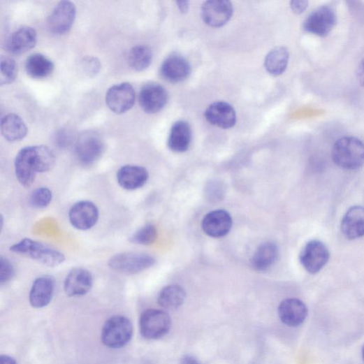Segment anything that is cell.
Listing matches in <instances>:
<instances>
[{
  "mask_svg": "<svg viewBox=\"0 0 364 364\" xmlns=\"http://www.w3.org/2000/svg\"><path fill=\"white\" fill-rule=\"evenodd\" d=\"M330 258L327 246L318 240L307 242L300 255V261L303 268L310 274L319 272L326 265Z\"/></svg>",
  "mask_w": 364,
  "mask_h": 364,
  "instance_id": "7",
  "label": "cell"
},
{
  "mask_svg": "<svg viewBox=\"0 0 364 364\" xmlns=\"http://www.w3.org/2000/svg\"><path fill=\"white\" fill-rule=\"evenodd\" d=\"M157 235V229L155 226L148 224L135 232L129 240L134 245L150 246L154 244Z\"/></svg>",
  "mask_w": 364,
  "mask_h": 364,
  "instance_id": "31",
  "label": "cell"
},
{
  "mask_svg": "<svg viewBox=\"0 0 364 364\" xmlns=\"http://www.w3.org/2000/svg\"><path fill=\"white\" fill-rule=\"evenodd\" d=\"M185 298L186 293L184 289L179 286L172 285L161 290L157 302L161 307L175 310L183 305Z\"/></svg>",
  "mask_w": 364,
  "mask_h": 364,
  "instance_id": "28",
  "label": "cell"
},
{
  "mask_svg": "<svg viewBox=\"0 0 364 364\" xmlns=\"http://www.w3.org/2000/svg\"><path fill=\"white\" fill-rule=\"evenodd\" d=\"M54 63L49 58L41 54L31 55L25 62V70L31 78H45L53 72Z\"/></svg>",
  "mask_w": 364,
  "mask_h": 364,
  "instance_id": "27",
  "label": "cell"
},
{
  "mask_svg": "<svg viewBox=\"0 0 364 364\" xmlns=\"http://www.w3.org/2000/svg\"><path fill=\"white\" fill-rule=\"evenodd\" d=\"M177 4H178L180 10L182 13H184V12L186 13L187 11L188 8H189L188 2L182 1V2H178Z\"/></svg>",
  "mask_w": 364,
  "mask_h": 364,
  "instance_id": "40",
  "label": "cell"
},
{
  "mask_svg": "<svg viewBox=\"0 0 364 364\" xmlns=\"http://www.w3.org/2000/svg\"><path fill=\"white\" fill-rule=\"evenodd\" d=\"M0 364H17V361L8 355L0 356Z\"/></svg>",
  "mask_w": 364,
  "mask_h": 364,
  "instance_id": "39",
  "label": "cell"
},
{
  "mask_svg": "<svg viewBox=\"0 0 364 364\" xmlns=\"http://www.w3.org/2000/svg\"><path fill=\"white\" fill-rule=\"evenodd\" d=\"M10 251L29 257L48 267H57L65 261L60 252L30 238H24L10 247Z\"/></svg>",
  "mask_w": 364,
  "mask_h": 364,
  "instance_id": "3",
  "label": "cell"
},
{
  "mask_svg": "<svg viewBox=\"0 0 364 364\" xmlns=\"http://www.w3.org/2000/svg\"><path fill=\"white\" fill-rule=\"evenodd\" d=\"M103 150L102 140L94 133H85L78 139L75 146L78 161L86 166L95 163L103 154Z\"/></svg>",
  "mask_w": 364,
  "mask_h": 364,
  "instance_id": "11",
  "label": "cell"
},
{
  "mask_svg": "<svg viewBox=\"0 0 364 364\" xmlns=\"http://www.w3.org/2000/svg\"><path fill=\"white\" fill-rule=\"evenodd\" d=\"M92 274L87 269L75 268L71 270L64 282V291L69 297L87 295L92 289Z\"/></svg>",
  "mask_w": 364,
  "mask_h": 364,
  "instance_id": "13",
  "label": "cell"
},
{
  "mask_svg": "<svg viewBox=\"0 0 364 364\" xmlns=\"http://www.w3.org/2000/svg\"><path fill=\"white\" fill-rule=\"evenodd\" d=\"M233 225L232 217L225 210H215L208 214L202 220L201 228L204 232L212 238H222L231 231Z\"/></svg>",
  "mask_w": 364,
  "mask_h": 364,
  "instance_id": "17",
  "label": "cell"
},
{
  "mask_svg": "<svg viewBox=\"0 0 364 364\" xmlns=\"http://www.w3.org/2000/svg\"><path fill=\"white\" fill-rule=\"evenodd\" d=\"M233 15V6L228 1L212 0L201 8V16L208 25L220 27L226 24Z\"/></svg>",
  "mask_w": 364,
  "mask_h": 364,
  "instance_id": "16",
  "label": "cell"
},
{
  "mask_svg": "<svg viewBox=\"0 0 364 364\" xmlns=\"http://www.w3.org/2000/svg\"><path fill=\"white\" fill-rule=\"evenodd\" d=\"M279 249L274 242H263L256 251L252 259V265L257 271H265L277 261Z\"/></svg>",
  "mask_w": 364,
  "mask_h": 364,
  "instance_id": "24",
  "label": "cell"
},
{
  "mask_svg": "<svg viewBox=\"0 0 364 364\" xmlns=\"http://www.w3.org/2000/svg\"><path fill=\"white\" fill-rule=\"evenodd\" d=\"M356 75L359 84L364 87V59L361 60L358 66Z\"/></svg>",
  "mask_w": 364,
  "mask_h": 364,
  "instance_id": "37",
  "label": "cell"
},
{
  "mask_svg": "<svg viewBox=\"0 0 364 364\" xmlns=\"http://www.w3.org/2000/svg\"><path fill=\"white\" fill-rule=\"evenodd\" d=\"M191 71L189 62L183 57L173 55L161 64L160 73L168 82L179 83L187 78Z\"/></svg>",
  "mask_w": 364,
  "mask_h": 364,
  "instance_id": "21",
  "label": "cell"
},
{
  "mask_svg": "<svg viewBox=\"0 0 364 364\" xmlns=\"http://www.w3.org/2000/svg\"><path fill=\"white\" fill-rule=\"evenodd\" d=\"M133 335V326L131 320L116 315L108 319L104 323L101 333V341L110 349H119L126 346Z\"/></svg>",
  "mask_w": 364,
  "mask_h": 364,
  "instance_id": "4",
  "label": "cell"
},
{
  "mask_svg": "<svg viewBox=\"0 0 364 364\" xmlns=\"http://www.w3.org/2000/svg\"><path fill=\"white\" fill-rule=\"evenodd\" d=\"M55 161L54 153L47 146L24 147L15 158L16 177L22 186L29 187L35 181L36 175L49 172L54 166Z\"/></svg>",
  "mask_w": 364,
  "mask_h": 364,
  "instance_id": "1",
  "label": "cell"
},
{
  "mask_svg": "<svg viewBox=\"0 0 364 364\" xmlns=\"http://www.w3.org/2000/svg\"><path fill=\"white\" fill-rule=\"evenodd\" d=\"M180 364H201L196 358L187 355L180 362Z\"/></svg>",
  "mask_w": 364,
  "mask_h": 364,
  "instance_id": "38",
  "label": "cell"
},
{
  "mask_svg": "<svg viewBox=\"0 0 364 364\" xmlns=\"http://www.w3.org/2000/svg\"><path fill=\"white\" fill-rule=\"evenodd\" d=\"M52 200V192L47 187L35 189L31 194L29 201L32 207L43 209L48 207Z\"/></svg>",
  "mask_w": 364,
  "mask_h": 364,
  "instance_id": "33",
  "label": "cell"
},
{
  "mask_svg": "<svg viewBox=\"0 0 364 364\" xmlns=\"http://www.w3.org/2000/svg\"><path fill=\"white\" fill-rule=\"evenodd\" d=\"M108 108L116 114H123L131 110L136 102V92L129 83L115 85L106 94Z\"/></svg>",
  "mask_w": 364,
  "mask_h": 364,
  "instance_id": "9",
  "label": "cell"
},
{
  "mask_svg": "<svg viewBox=\"0 0 364 364\" xmlns=\"http://www.w3.org/2000/svg\"><path fill=\"white\" fill-rule=\"evenodd\" d=\"M341 229L349 240H355L364 236V208L354 206L344 214Z\"/></svg>",
  "mask_w": 364,
  "mask_h": 364,
  "instance_id": "22",
  "label": "cell"
},
{
  "mask_svg": "<svg viewBox=\"0 0 364 364\" xmlns=\"http://www.w3.org/2000/svg\"><path fill=\"white\" fill-rule=\"evenodd\" d=\"M37 41L35 29L24 27L15 31L8 38L7 50L13 54L19 55L32 50Z\"/></svg>",
  "mask_w": 364,
  "mask_h": 364,
  "instance_id": "19",
  "label": "cell"
},
{
  "mask_svg": "<svg viewBox=\"0 0 364 364\" xmlns=\"http://www.w3.org/2000/svg\"><path fill=\"white\" fill-rule=\"evenodd\" d=\"M191 131L189 125L184 121H178L171 129L168 146L175 152H186L191 143Z\"/></svg>",
  "mask_w": 364,
  "mask_h": 364,
  "instance_id": "26",
  "label": "cell"
},
{
  "mask_svg": "<svg viewBox=\"0 0 364 364\" xmlns=\"http://www.w3.org/2000/svg\"><path fill=\"white\" fill-rule=\"evenodd\" d=\"M76 8L70 1L60 2L52 10L48 18V27L54 34L67 33L75 21Z\"/></svg>",
  "mask_w": 364,
  "mask_h": 364,
  "instance_id": "12",
  "label": "cell"
},
{
  "mask_svg": "<svg viewBox=\"0 0 364 364\" xmlns=\"http://www.w3.org/2000/svg\"><path fill=\"white\" fill-rule=\"evenodd\" d=\"M15 269L10 261L3 258H0V283L1 285L6 284L14 276Z\"/></svg>",
  "mask_w": 364,
  "mask_h": 364,
  "instance_id": "34",
  "label": "cell"
},
{
  "mask_svg": "<svg viewBox=\"0 0 364 364\" xmlns=\"http://www.w3.org/2000/svg\"><path fill=\"white\" fill-rule=\"evenodd\" d=\"M362 358H363V361L364 362V344L362 347Z\"/></svg>",
  "mask_w": 364,
  "mask_h": 364,
  "instance_id": "41",
  "label": "cell"
},
{
  "mask_svg": "<svg viewBox=\"0 0 364 364\" xmlns=\"http://www.w3.org/2000/svg\"><path fill=\"white\" fill-rule=\"evenodd\" d=\"M0 82L1 85L12 84L17 75V65L15 59L9 57H2L0 62Z\"/></svg>",
  "mask_w": 364,
  "mask_h": 364,
  "instance_id": "32",
  "label": "cell"
},
{
  "mask_svg": "<svg viewBox=\"0 0 364 364\" xmlns=\"http://www.w3.org/2000/svg\"><path fill=\"white\" fill-rule=\"evenodd\" d=\"M205 117L209 123L228 129L235 124L236 114L233 108L226 102H215L208 108Z\"/></svg>",
  "mask_w": 364,
  "mask_h": 364,
  "instance_id": "20",
  "label": "cell"
},
{
  "mask_svg": "<svg viewBox=\"0 0 364 364\" xmlns=\"http://www.w3.org/2000/svg\"><path fill=\"white\" fill-rule=\"evenodd\" d=\"M68 217L74 228L80 231H87L98 222L99 211L92 201H80L71 208Z\"/></svg>",
  "mask_w": 364,
  "mask_h": 364,
  "instance_id": "10",
  "label": "cell"
},
{
  "mask_svg": "<svg viewBox=\"0 0 364 364\" xmlns=\"http://www.w3.org/2000/svg\"><path fill=\"white\" fill-rule=\"evenodd\" d=\"M149 179L147 170L140 166H126L117 173L119 185L126 190H136L143 187Z\"/></svg>",
  "mask_w": 364,
  "mask_h": 364,
  "instance_id": "23",
  "label": "cell"
},
{
  "mask_svg": "<svg viewBox=\"0 0 364 364\" xmlns=\"http://www.w3.org/2000/svg\"><path fill=\"white\" fill-rule=\"evenodd\" d=\"M82 68L85 73L93 76L99 73L101 69V62L96 57H86L82 62Z\"/></svg>",
  "mask_w": 364,
  "mask_h": 364,
  "instance_id": "35",
  "label": "cell"
},
{
  "mask_svg": "<svg viewBox=\"0 0 364 364\" xmlns=\"http://www.w3.org/2000/svg\"><path fill=\"white\" fill-rule=\"evenodd\" d=\"M152 60L151 49L145 45H138L131 49L128 61L135 71H142L150 66Z\"/></svg>",
  "mask_w": 364,
  "mask_h": 364,
  "instance_id": "30",
  "label": "cell"
},
{
  "mask_svg": "<svg viewBox=\"0 0 364 364\" xmlns=\"http://www.w3.org/2000/svg\"><path fill=\"white\" fill-rule=\"evenodd\" d=\"M278 314L280 320L286 326L297 328L303 325L305 321L308 314V309L302 300L297 298H289L279 304Z\"/></svg>",
  "mask_w": 364,
  "mask_h": 364,
  "instance_id": "14",
  "label": "cell"
},
{
  "mask_svg": "<svg viewBox=\"0 0 364 364\" xmlns=\"http://www.w3.org/2000/svg\"><path fill=\"white\" fill-rule=\"evenodd\" d=\"M155 263V259L147 254L124 253L112 256L109 262V267L121 273L138 274L143 272Z\"/></svg>",
  "mask_w": 364,
  "mask_h": 364,
  "instance_id": "6",
  "label": "cell"
},
{
  "mask_svg": "<svg viewBox=\"0 0 364 364\" xmlns=\"http://www.w3.org/2000/svg\"><path fill=\"white\" fill-rule=\"evenodd\" d=\"M334 163L346 170H356L364 166V143L357 138L339 139L333 149Z\"/></svg>",
  "mask_w": 364,
  "mask_h": 364,
  "instance_id": "2",
  "label": "cell"
},
{
  "mask_svg": "<svg viewBox=\"0 0 364 364\" xmlns=\"http://www.w3.org/2000/svg\"><path fill=\"white\" fill-rule=\"evenodd\" d=\"M289 61L288 50L285 48H277L268 54L265 60V66L270 74L279 75L285 72Z\"/></svg>",
  "mask_w": 364,
  "mask_h": 364,
  "instance_id": "29",
  "label": "cell"
},
{
  "mask_svg": "<svg viewBox=\"0 0 364 364\" xmlns=\"http://www.w3.org/2000/svg\"><path fill=\"white\" fill-rule=\"evenodd\" d=\"M1 131L8 141L17 142L26 137L28 130L23 119L19 115L10 113L2 118Z\"/></svg>",
  "mask_w": 364,
  "mask_h": 364,
  "instance_id": "25",
  "label": "cell"
},
{
  "mask_svg": "<svg viewBox=\"0 0 364 364\" xmlns=\"http://www.w3.org/2000/svg\"><path fill=\"white\" fill-rule=\"evenodd\" d=\"M291 8L294 13L302 14L308 7V2L303 0H296L291 2Z\"/></svg>",
  "mask_w": 364,
  "mask_h": 364,
  "instance_id": "36",
  "label": "cell"
},
{
  "mask_svg": "<svg viewBox=\"0 0 364 364\" xmlns=\"http://www.w3.org/2000/svg\"><path fill=\"white\" fill-rule=\"evenodd\" d=\"M55 289V280L51 276L36 278L29 293V302L34 308H43L52 300Z\"/></svg>",
  "mask_w": 364,
  "mask_h": 364,
  "instance_id": "18",
  "label": "cell"
},
{
  "mask_svg": "<svg viewBox=\"0 0 364 364\" xmlns=\"http://www.w3.org/2000/svg\"><path fill=\"white\" fill-rule=\"evenodd\" d=\"M172 319L166 312L150 309L144 311L140 318L141 335L150 340H159L170 330Z\"/></svg>",
  "mask_w": 364,
  "mask_h": 364,
  "instance_id": "5",
  "label": "cell"
},
{
  "mask_svg": "<svg viewBox=\"0 0 364 364\" xmlns=\"http://www.w3.org/2000/svg\"><path fill=\"white\" fill-rule=\"evenodd\" d=\"M168 101L167 91L157 84H148L144 86L139 96L140 105L147 113H156L163 110Z\"/></svg>",
  "mask_w": 364,
  "mask_h": 364,
  "instance_id": "15",
  "label": "cell"
},
{
  "mask_svg": "<svg viewBox=\"0 0 364 364\" xmlns=\"http://www.w3.org/2000/svg\"><path fill=\"white\" fill-rule=\"evenodd\" d=\"M337 23V15L330 6H321L314 10L304 22L306 31L319 36H326Z\"/></svg>",
  "mask_w": 364,
  "mask_h": 364,
  "instance_id": "8",
  "label": "cell"
}]
</instances>
